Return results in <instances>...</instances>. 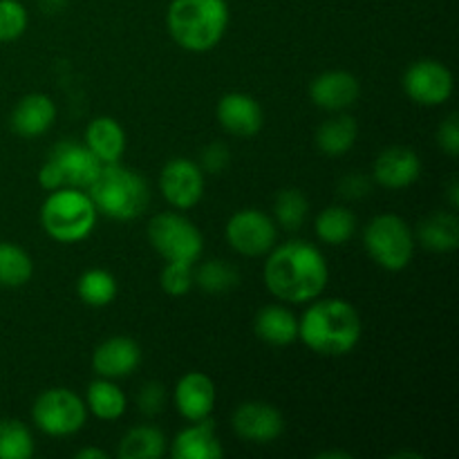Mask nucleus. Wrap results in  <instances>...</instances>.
<instances>
[{
	"mask_svg": "<svg viewBox=\"0 0 459 459\" xmlns=\"http://www.w3.org/2000/svg\"><path fill=\"white\" fill-rule=\"evenodd\" d=\"M263 281L273 299L291 305H307L325 291L330 267L316 245L307 240H290L269 251Z\"/></svg>",
	"mask_w": 459,
	"mask_h": 459,
	"instance_id": "nucleus-1",
	"label": "nucleus"
},
{
	"mask_svg": "<svg viewBox=\"0 0 459 459\" xmlns=\"http://www.w3.org/2000/svg\"><path fill=\"white\" fill-rule=\"evenodd\" d=\"M361 316L343 299H314L299 318V339L318 357H345L361 341Z\"/></svg>",
	"mask_w": 459,
	"mask_h": 459,
	"instance_id": "nucleus-2",
	"label": "nucleus"
},
{
	"mask_svg": "<svg viewBox=\"0 0 459 459\" xmlns=\"http://www.w3.org/2000/svg\"><path fill=\"white\" fill-rule=\"evenodd\" d=\"M229 18L227 0H173L166 12V30L182 49L204 54L224 39Z\"/></svg>",
	"mask_w": 459,
	"mask_h": 459,
	"instance_id": "nucleus-3",
	"label": "nucleus"
},
{
	"mask_svg": "<svg viewBox=\"0 0 459 459\" xmlns=\"http://www.w3.org/2000/svg\"><path fill=\"white\" fill-rule=\"evenodd\" d=\"M99 215H106L119 222L139 218L151 204V186L142 173L128 169L121 161L106 164L92 186L88 188Z\"/></svg>",
	"mask_w": 459,
	"mask_h": 459,
	"instance_id": "nucleus-4",
	"label": "nucleus"
},
{
	"mask_svg": "<svg viewBox=\"0 0 459 459\" xmlns=\"http://www.w3.org/2000/svg\"><path fill=\"white\" fill-rule=\"evenodd\" d=\"M40 227L52 240L74 245L94 231L99 211L83 188H56L49 191L40 204Z\"/></svg>",
	"mask_w": 459,
	"mask_h": 459,
	"instance_id": "nucleus-5",
	"label": "nucleus"
},
{
	"mask_svg": "<svg viewBox=\"0 0 459 459\" xmlns=\"http://www.w3.org/2000/svg\"><path fill=\"white\" fill-rule=\"evenodd\" d=\"M363 247L377 267L402 272L415 255V233L411 224L394 213L375 215L363 229Z\"/></svg>",
	"mask_w": 459,
	"mask_h": 459,
	"instance_id": "nucleus-6",
	"label": "nucleus"
},
{
	"mask_svg": "<svg viewBox=\"0 0 459 459\" xmlns=\"http://www.w3.org/2000/svg\"><path fill=\"white\" fill-rule=\"evenodd\" d=\"M101 169L103 164L88 151L85 143L61 142L52 148L48 160L40 166L39 184L48 193L65 186L88 191Z\"/></svg>",
	"mask_w": 459,
	"mask_h": 459,
	"instance_id": "nucleus-7",
	"label": "nucleus"
},
{
	"mask_svg": "<svg viewBox=\"0 0 459 459\" xmlns=\"http://www.w3.org/2000/svg\"><path fill=\"white\" fill-rule=\"evenodd\" d=\"M148 242L166 263L195 264L204 254L200 229L178 211L157 213L148 222Z\"/></svg>",
	"mask_w": 459,
	"mask_h": 459,
	"instance_id": "nucleus-8",
	"label": "nucleus"
},
{
	"mask_svg": "<svg viewBox=\"0 0 459 459\" xmlns=\"http://www.w3.org/2000/svg\"><path fill=\"white\" fill-rule=\"evenodd\" d=\"M31 421L49 437H70L88 421L85 402L70 388H48L31 406Z\"/></svg>",
	"mask_w": 459,
	"mask_h": 459,
	"instance_id": "nucleus-9",
	"label": "nucleus"
},
{
	"mask_svg": "<svg viewBox=\"0 0 459 459\" xmlns=\"http://www.w3.org/2000/svg\"><path fill=\"white\" fill-rule=\"evenodd\" d=\"M224 238L236 254L260 258L278 245V224L263 211L242 209L229 218Z\"/></svg>",
	"mask_w": 459,
	"mask_h": 459,
	"instance_id": "nucleus-10",
	"label": "nucleus"
},
{
	"mask_svg": "<svg viewBox=\"0 0 459 459\" xmlns=\"http://www.w3.org/2000/svg\"><path fill=\"white\" fill-rule=\"evenodd\" d=\"M453 90H455L453 72L435 58H420L403 74V92L417 106H444L453 97Z\"/></svg>",
	"mask_w": 459,
	"mask_h": 459,
	"instance_id": "nucleus-11",
	"label": "nucleus"
},
{
	"mask_svg": "<svg viewBox=\"0 0 459 459\" xmlns=\"http://www.w3.org/2000/svg\"><path fill=\"white\" fill-rule=\"evenodd\" d=\"M206 175L200 164L186 157H173L160 173V191L173 209L188 211L204 197Z\"/></svg>",
	"mask_w": 459,
	"mask_h": 459,
	"instance_id": "nucleus-12",
	"label": "nucleus"
},
{
	"mask_svg": "<svg viewBox=\"0 0 459 459\" xmlns=\"http://www.w3.org/2000/svg\"><path fill=\"white\" fill-rule=\"evenodd\" d=\"M233 433L251 444H272L285 430L281 411L267 402H245L233 411Z\"/></svg>",
	"mask_w": 459,
	"mask_h": 459,
	"instance_id": "nucleus-13",
	"label": "nucleus"
},
{
	"mask_svg": "<svg viewBox=\"0 0 459 459\" xmlns=\"http://www.w3.org/2000/svg\"><path fill=\"white\" fill-rule=\"evenodd\" d=\"M215 117H218V124L222 126L224 133L240 139L255 137L264 126L263 106L251 94L245 92L224 94L215 108Z\"/></svg>",
	"mask_w": 459,
	"mask_h": 459,
	"instance_id": "nucleus-14",
	"label": "nucleus"
},
{
	"mask_svg": "<svg viewBox=\"0 0 459 459\" xmlns=\"http://www.w3.org/2000/svg\"><path fill=\"white\" fill-rule=\"evenodd\" d=\"M421 175V160L412 148L390 146L377 155L372 164V179L381 188L388 191H402L412 186Z\"/></svg>",
	"mask_w": 459,
	"mask_h": 459,
	"instance_id": "nucleus-15",
	"label": "nucleus"
},
{
	"mask_svg": "<svg viewBox=\"0 0 459 459\" xmlns=\"http://www.w3.org/2000/svg\"><path fill=\"white\" fill-rule=\"evenodd\" d=\"M359 94L361 83L352 72L345 70H327L309 83L312 103L327 112H345L359 101Z\"/></svg>",
	"mask_w": 459,
	"mask_h": 459,
	"instance_id": "nucleus-16",
	"label": "nucleus"
},
{
	"mask_svg": "<svg viewBox=\"0 0 459 459\" xmlns=\"http://www.w3.org/2000/svg\"><path fill=\"white\" fill-rule=\"evenodd\" d=\"M142 363V348L130 336H110L92 352V370L103 379H126Z\"/></svg>",
	"mask_w": 459,
	"mask_h": 459,
	"instance_id": "nucleus-17",
	"label": "nucleus"
},
{
	"mask_svg": "<svg viewBox=\"0 0 459 459\" xmlns=\"http://www.w3.org/2000/svg\"><path fill=\"white\" fill-rule=\"evenodd\" d=\"M175 408L186 421H200L211 417L215 408V384L204 372L191 370L178 381L173 390Z\"/></svg>",
	"mask_w": 459,
	"mask_h": 459,
	"instance_id": "nucleus-18",
	"label": "nucleus"
},
{
	"mask_svg": "<svg viewBox=\"0 0 459 459\" xmlns=\"http://www.w3.org/2000/svg\"><path fill=\"white\" fill-rule=\"evenodd\" d=\"M56 121V106L52 99L43 92L25 94L21 101L13 106L9 124L12 130L22 139H36L48 133Z\"/></svg>",
	"mask_w": 459,
	"mask_h": 459,
	"instance_id": "nucleus-19",
	"label": "nucleus"
},
{
	"mask_svg": "<svg viewBox=\"0 0 459 459\" xmlns=\"http://www.w3.org/2000/svg\"><path fill=\"white\" fill-rule=\"evenodd\" d=\"M170 455L175 459H222L224 446L218 437L213 420L191 421L184 430H179L173 439Z\"/></svg>",
	"mask_w": 459,
	"mask_h": 459,
	"instance_id": "nucleus-20",
	"label": "nucleus"
},
{
	"mask_svg": "<svg viewBox=\"0 0 459 459\" xmlns=\"http://www.w3.org/2000/svg\"><path fill=\"white\" fill-rule=\"evenodd\" d=\"M254 332L273 348H285L299 341V316L285 305H264L254 318Z\"/></svg>",
	"mask_w": 459,
	"mask_h": 459,
	"instance_id": "nucleus-21",
	"label": "nucleus"
},
{
	"mask_svg": "<svg viewBox=\"0 0 459 459\" xmlns=\"http://www.w3.org/2000/svg\"><path fill=\"white\" fill-rule=\"evenodd\" d=\"M83 143L103 166L117 164L126 152V133L112 117H94L85 128Z\"/></svg>",
	"mask_w": 459,
	"mask_h": 459,
	"instance_id": "nucleus-22",
	"label": "nucleus"
},
{
	"mask_svg": "<svg viewBox=\"0 0 459 459\" xmlns=\"http://www.w3.org/2000/svg\"><path fill=\"white\" fill-rule=\"evenodd\" d=\"M415 242L433 254H451L459 247V220L451 211H435L417 224Z\"/></svg>",
	"mask_w": 459,
	"mask_h": 459,
	"instance_id": "nucleus-23",
	"label": "nucleus"
},
{
	"mask_svg": "<svg viewBox=\"0 0 459 459\" xmlns=\"http://www.w3.org/2000/svg\"><path fill=\"white\" fill-rule=\"evenodd\" d=\"M359 137V126L345 112H334V117L323 121L316 130V148L325 157H343L352 151Z\"/></svg>",
	"mask_w": 459,
	"mask_h": 459,
	"instance_id": "nucleus-24",
	"label": "nucleus"
},
{
	"mask_svg": "<svg viewBox=\"0 0 459 459\" xmlns=\"http://www.w3.org/2000/svg\"><path fill=\"white\" fill-rule=\"evenodd\" d=\"M83 402L90 415L101 421H117L128 411V399H126L124 390L112 379H103V377L88 385Z\"/></svg>",
	"mask_w": 459,
	"mask_h": 459,
	"instance_id": "nucleus-25",
	"label": "nucleus"
},
{
	"mask_svg": "<svg viewBox=\"0 0 459 459\" xmlns=\"http://www.w3.org/2000/svg\"><path fill=\"white\" fill-rule=\"evenodd\" d=\"M169 451V439L155 426H133L121 437L117 455L121 459H161Z\"/></svg>",
	"mask_w": 459,
	"mask_h": 459,
	"instance_id": "nucleus-26",
	"label": "nucleus"
},
{
	"mask_svg": "<svg viewBox=\"0 0 459 459\" xmlns=\"http://www.w3.org/2000/svg\"><path fill=\"white\" fill-rule=\"evenodd\" d=\"M314 231L325 245L341 247L357 233V215L345 206H325L314 220Z\"/></svg>",
	"mask_w": 459,
	"mask_h": 459,
	"instance_id": "nucleus-27",
	"label": "nucleus"
},
{
	"mask_svg": "<svg viewBox=\"0 0 459 459\" xmlns=\"http://www.w3.org/2000/svg\"><path fill=\"white\" fill-rule=\"evenodd\" d=\"M34 276V260L13 242H0V287L18 290L25 287Z\"/></svg>",
	"mask_w": 459,
	"mask_h": 459,
	"instance_id": "nucleus-28",
	"label": "nucleus"
},
{
	"mask_svg": "<svg viewBox=\"0 0 459 459\" xmlns=\"http://www.w3.org/2000/svg\"><path fill=\"white\" fill-rule=\"evenodd\" d=\"M119 294L117 278L106 269H88L76 281V296L90 307H106Z\"/></svg>",
	"mask_w": 459,
	"mask_h": 459,
	"instance_id": "nucleus-29",
	"label": "nucleus"
},
{
	"mask_svg": "<svg viewBox=\"0 0 459 459\" xmlns=\"http://www.w3.org/2000/svg\"><path fill=\"white\" fill-rule=\"evenodd\" d=\"M309 215V202L305 197L303 191L299 188H282L278 191V195L273 197V222L278 224V229H285V231H296L305 224Z\"/></svg>",
	"mask_w": 459,
	"mask_h": 459,
	"instance_id": "nucleus-30",
	"label": "nucleus"
},
{
	"mask_svg": "<svg viewBox=\"0 0 459 459\" xmlns=\"http://www.w3.org/2000/svg\"><path fill=\"white\" fill-rule=\"evenodd\" d=\"M34 455V435L21 420H0V459H30Z\"/></svg>",
	"mask_w": 459,
	"mask_h": 459,
	"instance_id": "nucleus-31",
	"label": "nucleus"
},
{
	"mask_svg": "<svg viewBox=\"0 0 459 459\" xmlns=\"http://www.w3.org/2000/svg\"><path fill=\"white\" fill-rule=\"evenodd\" d=\"M193 278H195V285L202 291H209V294H224V291H231L240 282L238 269L229 264L227 260L220 258L202 263L197 272H193Z\"/></svg>",
	"mask_w": 459,
	"mask_h": 459,
	"instance_id": "nucleus-32",
	"label": "nucleus"
},
{
	"mask_svg": "<svg viewBox=\"0 0 459 459\" xmlns=\"http://www.w3.org/2000/svg\"><path fill=\"white\" fill-rule=\"evenodd\" d=\"M30 13L21 0H0V43L18 40L27 31Z\"/></svg>",
	"mask_w": 459,
	"mask_h": 459,
	"instance_id": "nucleus-33",
	"label": "nucleus"
},
{
	"mask_svg": "<svg viewBox=\"0 0 459 459\" xmlns=\"http://www.w3.org/2000/svg\"><path fill=\"white\" fill-rule=\"evenodd\" d=\"M160 285L164 294L173 296V299H182L188 291L195 287V278H193V264L184 263H166L160 273Z\"/></svg>",
	"mask_w": 459,
	"mask_h": 459,
	"instance_id": "nucleus-34",
	"label": "nucleus"
},
{
	"mask_svg": "<svg viewBox=\"0 0 459 459\" xmlns=\"http://www.w3.org/2000/svg\"><path fill=\"white\" fill-rule=\"evenodd\" d=\"M137 406L139 411L146 417H155L164 411L166 406V388L160 381H148L142 385L137 394Z\"/></svg>",
	"mask_w": 459,
	"mask_h": 459,
	"instance_id": "nucleus-35",
	"label": "nucleus"
},
{
	"mask_svg": "<svg viewBox=\"0 0 459 459\" xmlns=\"http://www.w3.org/2000/svg\"><path fill=\"white\" fill-rule=\"evenodd\" d=\"M229 160H231V152L224 143L213 142L209 146H204L200 157V169L204 170V175H218L222 173L229 166Z\"/></svg>",
	"mask_w": 459,
	"mask_h": 459,
	"instance_id": "nucleus-36",
	"label": "nucleus"
},
{
	"mask_svg": "<svg viewBox=\"0 0 459 459\" xmlns=\"http://www.w3.org/2000/svg\"><path fill=\"white\" fill-rule=\"evenodd\" d=\"M437 143L448 157H457L459 152V121L455 112L446 117L437 128Z\"/></svg>",
	"mask_w": 459,
	"mask_h": 459,
	"instance_id": "nucleus-37",
	"label": "nucleus"
},
{
	"mask_svg": "<svg viewBox=\"0 0 459 459\" xmlns=\"http://www.w3.org/2000/svg\"><path fill=\"white\" fill-rule=\"evenodd\" d=\"M372 191V182L368 175L363 173H352L348 178L341 179L339 193L345 197V200H361L368 193Z\"/></svg>",
	"mask_w": 459,
	"mask_h": 459,
	"instance_id": "nucleus-38",
	"label": "nucleus"
},
{
	"mask_svg": "<svg viewBox=\"0 0 459 459\" xmlns=\"http://www.w3.org/2000/svg\"><path fill=\"white\" fill-rule=\"evenodd\" d=\"M76 459H110V453H106L103 448H81L76 451Z\"/></svg>",
	"mask_w": 459,
	"mask_h": 459,
	"instance_id": "nucleus-39",
	"label": "nucleus"
},
{
	"mask_svg": "<svg viewBox=\"0 0 459 459\" xmlns=\"http://www.w3.org/2000/svg\"><path fill=\"white\" fill-rule=\"evenodd\" d=\"M448 202H451V209H457L459 206V184L453 179L451 186H448Z\"/></svg>",
	"mask_w": 459,
	"mask_h": 459,
	"instance_id": "nucleus-40",
	"label": "nucleus"
},
{
	"mask_svg": "<svg viewBox=\"0 0 459 459\" xmlns=\"http://www.w3.org/2000/svg\"><path fill=\"white\" fill-rule=\"evenodd\" d=\"M321 459H332V457H343V459H350V453H339V451H327V453H321L318 455Z\"/></svg>",
	"mask_w": 459,
	"mask_h": 459,
	"instance_id": "nucleus-41",
	"label": "nucleus"
}]
</instances>
